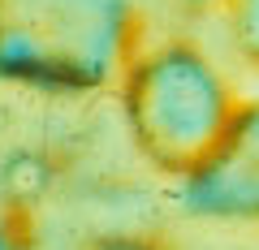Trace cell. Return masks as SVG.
<instances>
[{"mask_svg": "<svg viewBox=\"0 0 259 250\" xmlns=\"http://www.w3.org/2000/svg\"><path fill=\"white\" fill-rule=\"evenodd\" d=\"M143 91H147V104H151L147 117H143V130L156 138V151L190 156L199 147V138L212 130V117H216L212 82L199 69L173 61V65L156 69Z\"/></svg>", "mask_w": 259, "mask_h": 250, "instance_id": "obj_1", "label": "cell"}, {"mask_svg": "<svg viewBox=\"0 0 259 250\" xmlns=\"http://www.w3.org/2000/svg\"><path fill=\"white\" fill-rule=\"evenodd\" d=\"M112 250H143V246H112Z\"/></svg>", "mask_w": 259, "mask_h": 250, "instance_id": "obj_2", "label": "cell"}]
</instances>
